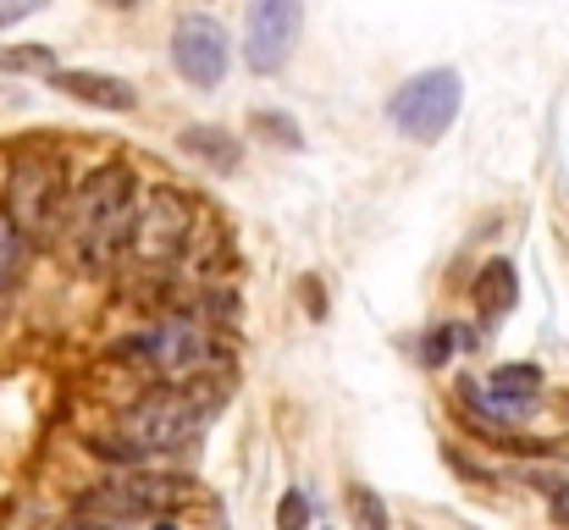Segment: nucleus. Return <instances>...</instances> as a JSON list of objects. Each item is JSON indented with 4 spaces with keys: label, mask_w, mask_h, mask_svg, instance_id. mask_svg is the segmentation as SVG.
Returning a JSON list of instances; mask_svg holds the SVG:
<instances>
[{
    "label": "nucleus",
    "mask_w": 569,
    "mask_h": 530,
    "mask_svg": "<svg viewBox=\"0 0 569 530\" xmlns=\"http://www.w3.org/2000/svg\"><path fill=\"white\" fill-rule=\"evenodd\" d=\"M117 359L150 370L156 381H221V370L232 364V343L221 338V321L204 310H167L150 327L128 332L117 343Z\"/></svg>",
    "instance_id": "nucleus-1"
},
{
    "label": "nucleus",
    "mask_w": 569,
    "mask_h": 530,
    "mask_svg": "<svg viewBox=\"0 0 569 530\" xmlns=\"http://www.w3.org/2000/svg\"><path fill=\"white\" fill-rule=\"evenodd\" d=\"M133 227H139V177L128 167H94L72 188L67 232H72V254L89 277L122 266V254L133 249Z\"/></svg>",
    "instance_id": "nucleus-2"
},
{
    "label": "nucleus",
    "mask_w": 569,
    "mask_h": 530,
    "mask_svg": "<svg viewBox=\"0 0 569 530\" xmlns=\"http://www.w3.org/2000/svg\"><path fill=\"white\" fill-rule=\"evenodd\" d=\"M221 409V381H161L156 392L133 398L122 409V459H156V453H183L204 437V426Z\"/></svg>",
    "instance_id": "nucleus-3"
},
{
    "label": "nucleus",
    "mask_w": 569,
    "mask_h": 530,
    "mask_svg": "<svg viewBox=\"0 0 569 530\" xmlns=\"http://www.w3.org/2000/svg\"><path fill=\"white\" fill-rule=\"evenodd\" d=\"M0 188H6V210L17 216V227L28 232V243H44V238L67 221V204H72L67 167H61V156H56L44 139H33V144H22V150L11 156Z\"/></svg>",
    "instance_id": "nucleus-4"
},
{
    "label": "nucleus",
    "mask_w": 569,
    "mask_h": 530,
    "mask_svg": "<svg viewBox=\"0 0 569 530\" xmlns=\"http://www.w3.org/2000/svg\"><path fill=\"white\" fill-rule=\"evenodd\" d=\"M193 199L183 188H150L144 193V204H139V227H133V260H139V271H150V277H172V271H183V260H189L193 249Z\"/></svg>",
    "instance_id": "nucleus-5"
},
{
    "label": "nucleus",
    "mask_w": 569,
    "mask_h": 530,
    "mask_svg": "<svg viewBox=\"0 0 569 530\" xmlns=\"http://www.w3.org/2000/svg\"><path fill=\"white\" fill-rule=\"evenodd\" d=\"M459 106H465L459 72H453V67H431V72H415V78L387 100V122H392L403 139L431 144V139H442V133L453 128Z\"/></svg>",
    "instance_id": "nucleus-6"
},
{
    "label": "nucleus",
    "mask_w": 569,
    "mask_h": 530,
    "mask_svg": "<svg viewBox=\"0 0 569 530\" xmlns=\"http://www.w3.org/2000/svg\"><path fill=\"white\" fill-rule=\"evenodd\" d=\"M299 28H305V0H249V22H243L249 72H260V78L282 72L299 44Z\"/></svg>",
    "instance_id": "nucleus-7"
},
{
    "label": "nucleus",
    "mask_w": 569,
    "mask_h": 530,
    "mask_svg": "<svg viewBox=\"0 0 569 530\" xmlns=\"http://www.w3.org/2000/svg\"><path fill=\"white\" fill-rule=\"evenodd\" d=\"M459 398H465V409H476V414H487L498 426H515V420H526L537 409L542 370L537 364H498L487 376V387L481 381H459Z\"/></svg>",
    "instance_id": "nucleus-8"
},
{
    "label": "nucleus",
    "mask_w": 569,
    "mask_h": 530,
    "mask_svg": "<svg viewBox=\"0 0 569 530\" xmlns=\"http://www.w3.org/2000/svg\"><path fill=\"white\" fill-rule=\"evenodd\" d=\"M172 67L193 89H216L227 78V28L216 17H183L172 28Z\"/></svg>",
    "instance_id": "nucleus-9"
},
{
    "label": "nucleus",
    "mask_w": 569,
    "mask_h": 530,
    "mask_svg": "<svg viewBox=\"0 0 569 530\" xmlns=\"http://www.w3.org/2000/svg\"><path fill=\"white\" fill-rule=\"evenodd\" d=\"M50 89L83 100V106H100V111H133L139 106V89L128 78H111V72H83V67H56L50 72Z\"/></svg>",
    "instance_id": "nucleus-10"
},
{
    "label": "nucleus",
    "mask_w": 569,
    "mask_h": 530,
    "mask_svg": "<svg viewBox=\"0 0 569 530\" xmlns=\"http://www.w3.org/2000/svg\"><path fill=\"white\" fill-rule=\"evenodd\" d=\"M515 299H520L515 266H509V260H487L481 277H476V310H481L487 321H503V316L515 310Z\"/></svg>",
    "instance_id": "nucleus-11"
},
{
    "label": "nucleus",
    "mask_w": 569,
    "mask_h": 530,
    "mask_svg": "<svg viewBox=\"0 0 569 530\" xmlns=\"http://www.w3.org/2000/svg\"><path fill=\"white\" fill-rule=\"evenodd\" d=\"M183 150L199 156L204 167H216V172H238L243 167V144L232 133H221V128H183Z\"/></svg>",
    "instance_id": "nucleus-12"
},
{
    "label": "nucleus",
    "mask_w": 569,
    "mask_h": 530,
    "mask_svg": "<svg viewBox=\"0 0 569 530\" xmlns=\"http://www.w3.org/2000/svg\"><path fill=\"white\" fill-rule=\"evenodd\" d=\"M470 349H476V332L459 327V321H442V327H431V332L420 338V359H426V364H448L453 353H470Z\"/></svg>",
    "instance_id": "nucleus-13"
},
{
    "label": "nucleus",
    "mask_w": 569,
    "mask_h": 530,
    "mask_svg": "<svg viewBox=\"0 0 569 530\" xmlns=\"http://www.w3.org/2000/svg\"><path fill=\"white\" fill-rule=\"evenodd\" d=\"M22 254H28V232L17 227V216L0 204V293L17 282V271H22Z\"/></svg>",
    "instance_id": "nucleus-14"
},
{
    "label": "nucleus",
    "mask_w": 569,
    "mask_h": 530,
    "mask_svg": "<svg viewBox=\"0 0 569 530\" xmlns=\"http://www.w3.org/2000/svg\"><path fill=\"white\" fill-rule=\"evenodd\" d=\"M249 128L266 139V144H282V150H305V133H299V122L293 117H282V111H254L249 117Z\"/></svg>",
    "instance_id": "nucleus-15"
},
{
    "label": "nucleus",
    "mask_w": 569,
    "mask_h": 530,
    "mask_svg": "<svg viewBox=\"0 0 569 530\" xmlns=\"http://www.w3.org/2000/svg\"><path fill=\"white\" fill-rule=\"evenodd\" d=\"M0 67H6V72H44V78H50V72H56V50H50V44H17V50L0 56Z\"/></svg>",
    "instance_id": "nucleus-16"
},
{
    "label": "nucleus",
    "mask_w": 569,
    "mask_h": 530,
    "mask_svg": "<svg viewBox=\"0 0 569 530\" xmlns=\"http://www.w3.org/2000/svg\"><path fill=\"white\" fill-rule=\"evenodd\" d=\"M349 509H355V520H366V526H387V509H381V498L377 492H366V487H355L349 492Z\"/></svg>",
    "instance_id": "nucleus-17"
},
{
    "label": "nucleus",
    "mask_w": 569,
    "mask_h": 530,
    "mask_svg": "<svg viewBox=\"0 0 569 530\" xmlns=\"http://www.w3.org/2000/svg\"><path fill=\"white\" fill-rule=\"evenodd\" d=\"M277 526H288V530L310 526V503H305V492H288V498H282V509H277Z\"/></svg>",
    "instance_id": "nucleus-18"
},
{
    "label": "nucleus",
    "mask_w": 569,
    "mask_h": 530,
    "mask_svg": "<svg viewBox=\"0 0 569 530\" xmlns=\"http://www.w3.org/2000/svg\"><path fill=\"white\" fill-rule=\"evenodd\" d=\"M39 6H50V0H0V28H11V22H22V17H33Z\"/></svg>",
    "instance_id": "nucleus-19"
},
{
    "label": "nucleus",
    "mask_w": 569,
    "mask_h": 530,
    "mask_svg": "<svg viewBox=\"0 0 569 530\" xmlns=\"http://www.w3.org/2000/svg\"><path fill=\"white\" fill-rule=\"evenodd\" d=\"M305 299H310V316L321 321V316H327V293L316 288V277H305Z\"/></svg>",
    "instance_id": "nucleus-20"
},
{
    "label": "nucleus",
    "mask_w": 569,
    "mask_h": 530,
    "mask_svg": "<svg viewBox=\"0 0 569 530\" xmlns=\"http://www.w3.org/2000/svg\"><path fill=\"white\" fill-rule=\"evenodd\" d=\"M553 520H569V481H553Z\"/></svg>",
    "instance_id": "nucleus-21"
},
{
    "label": "nucleus",
    "mask_w": 569,
    "mask_h": 530,
    "mask_svg": "<svg viewBox=\"0 0 569 530\" xmlns=\"http://www.w3.org/2000/svg\"><path fill=\"white\" fill-rule=\"evenodd\" d=\"M106 6H139V0H106Z\"/></svg>",
    "instance_id": "nucleus-22"
}]
</instances>
